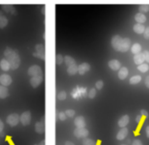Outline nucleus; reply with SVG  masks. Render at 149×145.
Returning a JSON list of instances; mask_svg holds the SVG:
<instances>
[{"mask_svg":"<svg viewBox=\"0 0 149 145\" xmlns=\"http://www.w3.org/2000/svg\"><path fill=\"white\" fill-rule=\"evenodd\" d=\"M88 130L85 127H77L74 130V135L78 139H85L88 136Z\"/></svg>","mask_w":149,"mask_h":145,"instance_id":"obj_3","label":"nucleus"},{"mask_svg":"<svg viewBox=\"0 0 149 145\" xmlns=\"http://www.w3.org/2000/svg\"><path fill=\"white\" fill-rule=\"evenodd\" d=\"M2 9L5 10L7 13H14L15 11V8L12 5H2Z\"/></svg>","mask_w":149,"mask_h":145,"instance_id":"obj_29","label":"nucleus"},{"mask_svg":"<svg viewBox=\"0 0 149 145\" xmlns=\"http://www.w3.org/2000/svg\"><path fill=\"white\" fill-rule=\"evenodd\" d=\"M121 145H125V144H121Z\"/></svg>","mask_w":149,"mask_h":145,"instance_id":"obj_48","label":"nucleus"},{"mask_svg":"<svg viewBox=\"0 0 149 145\" xmlns=\"http://www.w3.org/2000/svg\"><path fill=\"white\" fill-rule=\"evenodd\" d=\"M0 83L4 87H8L12 83V78L8 74H2L0 76Z\"/></svg>","mask_w":149,"mask_h":145,"instance_id":"obj_9","label":"nucleus"},{"mask_svg":"<svg viewBox=\"0 0 149 145\" xmlns=\"http://www.w3.org/2000/svg\"><path fill=\"white\" fill-rule=\"evenodd\" d=\"M129 74V70L126 67H123L119 69V71H118V78L121 80L125 79L127 77Z\"/></svg>","mask_w":149,"mask_h":145,"instance_id":"obj_17","label":"nucleus"},{"mask_svg":"<svg viewBox=\"0 0 149 145\" xmlns=\"http://www.w3.org/2000/svg\"><path fill=\"white\" fill-rule=\"evenodd\" d=\"M64 113H65L67 117H72L74 115V114H75V111L72 109H67Z\"/></svg>","mask_w":149,"mask_h":145,"instance_id":"obj_34","label":"nucleus"},{"mask_svg":"<svg viewBox=\"0 0 149 145\" xmlns=\"http://www.w3.org/2000/svg\"><path fill=\"white\" fill-rule=\"evenodd\" d=\"M129 122H130V117H129L127 114L123 116L121 118H120V120H118V125L120 127H125L126 126L128 125Z\"/></svg>","mask_w":149,"mask_h":145,"instance_id":"obj_16","label":"nucleus"},{"mask_svg":"<svg viewBox=\"0 0 149 145\" xmlns=\"http://www.w3.org/2000/svg\"><path fill=\"white\" fill-rule=\"evenodd\" d=\"M58 118H59V120H61V121H64V120H65L66 119H67V116H66L65 113L60 112L59 114H58Z\"/></svg>","mask_w":149,"mask_h":145,"instance_id":"obj_37","label":"nucleus"},{"mask_svg":"<svg viewBox=\"0 0 149 145\" xmlns=\"http://www.w3.org/2000/svg\"><path fill=\"white\" fill-rule=\"evenodd\" d=\"M143 55H144L145 57V60L149 64V51H145L143 53Z\"/></svg>","mask_w":149,"mask_h":145,"instance_id":"obj_38","label":"nucleus"},{"mask_svg":"<svg viewBox=\"0 0 149 145\" xmlns=\"http://www.w3.org/2000/svg\"><path fill=\"white\" fill-rule=\"evenodd\" d=\"M144 61H145V57L143 53H140V54H135V55L134 56V62L136 64L140 65V64H143Z\"/></svg>","mask_w":149,"mask_h":145,"instance_id":"obj_18","label":"nucleus"},{"mask_svg":"<svg viewBox=\"0 0 149 145\" xmlns=\"http://www.w3.org/2000/svg\"><path fill=\"white\" fill-rule=\"evenodd\" d=\"M145 84H146V87L149 89V76H146V79H145Z\"/></svg>","mask_w":149,"mask_h":145,"instance_id":"obj_41","label":"nucleus"},{"mask_svg":"<svg viewBox=\"0 0 149 145\" xmlns=\"http://www.w3.org/2000/svg\"><path fill=\"white\" fill-rule=\"evenodd\" d=\"M128 129H127V127H122V128L119 130L118 134H117L116 139L119 141L124 140V139L127 137V135H128Z\"/></svg>","mask_w":149,"mask_h":145,"instance_id":"obj_14","label":"nucleus"},{"mask_svg":"<svg viewBox=\"0 0 149 145\" xmlns=\"http://www.w3.org/2000/svg\"><path fill=\"white\" fill-rule=\"evenodd\" d=\"M144 38H146V39H149V27H147V28H146V29H145L144 31Z\"/></svg>","mask_w":149,"mask_h":145,"instance_id":"obj_39","label":"nucleus"},{"mask_svg":"<svg viewBox=\"0 0 149 145\" xmlns=\"http://www.w3.org/2000/svg\"><path fill=\"white\" fill-rule=\"evenodd\" d=\"M145 29H146V27L143 24H136L135 25H134L133 27V30H134V32H136L137 34H143L144 32Z\"/></svg>","mask_w":149,"mask_h":145,"instance_id":"obj_20","label":"nucleus"},{"mask_svg":"<svg viewBox=\"0 0 149 145\" xmlns=\"http://www.w3.org/2000/svg\"><path fill=\"white\" fill-rule=\"evenodd\" d=\"M74 125L76 126L77 127H85L86 125V123L85 118L82 116H79V117H77L76 118L74 119Z\"/></svg>","mask_w":149,"mask_h":145,"instance_id":"obj_12","label":"nucleus"},{"mask_svg":"<svg viewBox=\"0 0 149 145\" xmlns=\"http://www.w3.org/2000/svg\"><path fill=\"white\" fill-rule=\"evenodd\" d=\"M137 70H140L142 73H146L149 70V66L148 64H141L137 66Z\"/></svg>","mask_w":149,"mask_h":145,"instance_id":"obj_28","label":"nucleus"},{"mask_svg":"<svg viewBox=\"0 0 149 145\" xmlns=\"http://www.w3.org/2000/svg\"><path fill=\"white\" fill-rule=\"evenodd\" d=\"M132 145H143V144H142V142L140 141V140H138V139H136V140H134V141H133L132 144Z\"/></svg>","mask_w":149,"mask_h":145,"instance_id":"obj_40","label":"nucleus"},{"mask_svg":"<svg viewBox=\"0 0 149 145\" xmlns=\"http://www.w3.org/2000/svg\"><path fill=\"white\" fill-rule=\"evenodd\" d=\"M9 95V92L7 87L0 85V99H5Z\"/></svg>","mask_w":149,"mask_h":145,"instance_id":"obj_21","label":"nucleus"},{"mask_svg":"<svg viewBox=\"0 0 149 145\" xmlns=\"http://www.w3.org/2000/svg\"><path fill=\"white\" fill-rule=\"evenodd\" d=\"M44 118H42V122H37L35 124V131L37 133L42 134L45 132V124L43 123Z\"/></svg>","mask_w":149,"mask_h":145,"instance_id":"obj_15","label":"nucleus"},{"mask_svg":"<svg viewBox=\"0 0 149 145\" xmlns=\"http://www.w3.org/2000/svg\"><path fill=\"white\" fill-rule=\"evenodd\" d=\"M57 97H58V99L59 100H64L67 97V94H66V92L64 91H61L58 93V95H57Z\"/></svg>","mask_w":149,"mask_h":145,"instance_id":"obj_32","label":"nucleus"},{"mask_svg":"<svg viewBox=\"0 0 149 145\" xmlns=\"http://www.w3.org/2000/svg\"><path fill=\"white\" fill-rule=\"evenodd\" d=\"M90 68H91L90 64L86 62H84L83 64H80L79 66H78V72L79 73L80 75H84L86 72L89 71Z\"/></svg>","mask_w":149,"mask_h":145,"instance_id":"obj_11","label":"nucleus"},{"mask_svg":"<svg viewBox=\"0 0 149 145\" xmlns=\"http://www.w3.org/2000/svg\"><path fill=\"white\" fill-rule=\"evenodd\" d=\"M108 65L113 70H118L121 68V62L117 60H110L108 62Z\"/></svg>","mask_w":149,"mask_h":145,"instance_id":"obj_13","label":"nucleus"},{"mask_svg":"<svg viewBox=\"0 0 149 145\" xmlns=\"http://www.w3.org/2000/svg\"><path fill=\"white\" fill-rule=\"evenodd\" d=\"M96 93H97V91H96L95 89H91V90H90L89 93H88V97H89L90 98H94L96 95Z\"/></svg>","mask_w":149,"mask_h":145,"instance_id":"obj_35","label":"nucleus"},{"mask_svg":"<svg viewBox=\"0 0 149 145\" xmlns=\"http://www.w3.org/2000/svg\"><path fill=\"white\" fill-rule=\"evenodd\" d=\"M139 11L143 13H147L149 11V5H141L139 7Z\"/></svg>","mask_w":149,"mask_h":145,"instance_id":"obj_31","label":"nucleus"},{"mask_svg":"<svg viewBox=\"0 0 149 145\" xmlns=\"http://www.w3.org/2000/svg\"><path fill=\"white\" fill-rule=\"evenodd\" d=\"M4 129V123H2V121L0 120V133Z\"/></svg>","mask_w":149,"mask_h":145,"instance_id":"obj_43","label":"nucleus"},{"mask_svg":"<svg viewBox=\"0 0 149 145\" xmlns=\"http://www.w3.org/2000/svg\"><path fill=\"white\" fill-rule=\"evenodd\" d=\"M141 114L143 116H145V117H148V113L147 111L144 109L141 110Z\"/></svg>","mask_w":149,"mask_h":145,"instance_id":"obj_42","label":"nucleus"},{"mask_svg":"<svg viewBox=\"0 0 149 145\" xmlns=\"http://www.w3.org/2000/svg\"><path fill=\"white\" fill-rule=\"evenodd\" d=\"M35 145H37V144H35Z\"/></svg>","mask_w":149,"mask_h":145,"instance_id":"obj_49","label":"nucleus"},{"mask_svg":"<svg viewBox=\"0 0 149 145\" xmlns=\"http://www.w3.org/2000/svg\"><path fill=\"white\" fill-rule=\"evenodd\" d=\"M64 61L67 67H70V66L73 65V64H76V62H75V60H74L72 57L68 55L64 57Z\"/></svg>","mask_w":149,"mask_h":145,"instance_id":"obj_23","label":"nucleus"},{"mask_svg":"<svg viewBox=\"0 0 149 145\" xmlns=\"http://www.w3.org/2000/svg\"><path fill=\"white\" fill-rule=\"evenodd\" d=\"M141 79H142V78L140 76H139V75L134 76H132L130 79V84H138V83H140V81H141Z\"/></svg>","mask_w":149,"mask_h":145,"instance_id":"obj_27","label":"nucleus"},{"mask_svg":"<svg viewBox=\"0 0 149 145\" xmlns=\"http://www.w3.org/2000/svg\"><path fill=\"white\" fill-rule=\"evenodd\" d=\"M141 119H142L141 116H137V118H136V121H137V123H140V120H141Z\"/></svg>","mask_w":149,"mask_h":145,"instance_id":"obj_45","label":"nucleus"},{"mask_svg":"<svg viewBox=\"0 0 149 145\" xmlns=\"http://www.w3.org/2000/svg\"><path fill=\"white\" fill-rule=\"evenodd\" d=\"M39 145H45V141H42L40 142Z\"/></svg>","mask_w":149,"mask_h":145,"instance_id":"obj_47","label":"nucleus"},{"mask_svg":"<svg viewBox=\"0 0 149 145\" xmlns=\"http://www.w3.org/2000/svg\"><path fill=\"white\" fill-rule=\"evenodd\" d=\"M83 145H96V142L92 139L85 138L83 140Z\"/></svg>","mask_w":149,"mask_h":145,"instance_id":"obj_30","label":"nucleus"},{"mask_svg":"<svg viewBox=\"0 0 149 145\" xmlns=\"http://www.w3.org/2000/svg\"><path fill=\"white\" fill-rule=\"evenodd\" d=\"M141 50H142V47H141V46H140V44H139V43H134L131 48L132 53V54H134V55H135V54H140V51H141Z\"/></svg>","mask_w":149,"mask_h":145,"instance_id":"obj_24","label":"nucleus"},{"mask_svg":"<svg viewBox=\"0 0 149 145\" xmlns=\"http://www.w3.org/2000/svg\"><path fill=\"white\" fill-rule=\"evenodd\" d=\"M146 135H147V137L149 138V125L147 126V127H146Z\"/></svg>","mask_w":149,"mask_h":145,"instance_id":"obj_44","label":"nucleus"},{"mask_svg":"<svg viewBox=\"0 0 149 145\" xmlns=\"http://www.w3.org/2000/svg\"><path fill=\"white\" fill-rule=\"evenodd\" d=\"M67 71L70 75H74L78 73V66H77V64H73V65L70 66L67 68Z\"/></svg>","mask_w":149,"mask_h":145,"instance_id":"obj_25","label":"nucleus"},{"mask_svg":"<svg viewBox=\"0 0 149 145\" xmlns=\"http://www.w3.org/2000/svg\"><path fill=\"white\" fill-rule=\"evenodd\" d=\"M134 19L137 21L138 24H143V23H145L146 21V16L143 13H138L135 15L134 16Z\"/></svg>","mask_w":149,"mask_h":145,"instance_id":"obj_19","label":"nucleus"},{"mask_svg":"<svg viewBox=\"0 0 149 145\" xmlns=\"http://www.w3.org/2000/svg\"><path fill=\"white\" fill-rule=\"evenodd\" d=\"M103 86H104V83H103V81H101V80L97 81V83H96V87H97V89H98V90H101L103 87Z\"/></svg>","mask_w":149,"mask_h":145,"instance_id":"obj_36","label":"nucleus"},{"mask_svg":"<svg viewBox=\"0 0 149 145\" xmlns=\"http://www.w3.org/2000/svg\"><path fill=\"white\" fill-rule=\"evenodd\" d=\"M43 81V76H39L31 77L30 79V84L31 87L34 88H37Z\"/></svg>","mask_w":149,"mask_h":145,"instance_id":"obj_10","label":"nucleus"},{"mask_svg":"<svg viewBox=\"0 0 149 145\" xmlns=\"http://www.w3.org/2000/svg\"><path fill=\"white\" fill-rule=\"evenodd\" d=\"M36 53L33 55L39 57L41 60H45V48L42 44H37L35 47Z\"/></svg>","mask_w":149,"mask_h":145,"instance_id":"obj_8","label":"nucleus"},{"mask_svg":"<svg viewBox=\"0 0 149 145\" xmlns=\"http://www.w3.org/2000/svg\"><path fill=\"white\" fill-rule=\"evenodd\" d=\"M65 145H74L72 142L71 141H66L65 142Z\"/></svg>","mask_w":149,"mask_h":145,"instance_id":"obj_46","label":"nucleus"},{"mask_svg":"<svg viewBox=\"0 0 149 145\" xmlns=\"http://www.w3.org/2000/svg\"><path fill=\"white\" fill-rule=\"evenodd\" d=\"M31 120V112L29 111H25L23 113L20 117V121H21V124L24 126L29 125L30 124V122Z\"/></svg>","mask_w":149,"mask_h":145,"instance_id":"obj_5","label":"nucleus"},{"mask_svg":"<svg viewBox=\"0 0 149 145\" xmlns=\"http://www.w3.org/2000/svg\"><path fill=\"white\" fill-rule=\"evenodd\" d=\"M0 67L4 71H8V70H9L10 69V63L8 62V60L3 59V60H2L1 62H0Z\"/></svg>","mask_w":149,"mask_h":145,"instance_id":"obj_22","label":"nucleus"},{"mask_svg":"<svg viewBox=\"0 0 149 145\" xmlns=\"http://www.w3.org/2000/svg\"><path fill=\"white\" fill-rule=\"evenodd\" d=\"M4 54L6 57L7 60L10 63V68L12 70H16L20 66V64H21V58H20L18 53L13 50L12 48L8 47L5 49Z\"/></svg>","mask_w":149,"mask_h":145,"instance_id":"obj_1","label":"nucleus"},{"mask_svg":"<svg viewBox=\"0 0 149 145\" xmlns=\"http://www.w3.org/2000/svg\"><path fill=\"white\" fill-rule=\"evenodd\" d=\"M8 20L5 15H0V29H3L8 25Z\"/></svg>","mask_w":149,"mask_h":145,"instance_id":"obj_26","label":"nucleus"},{"mask_svg":"<svg viewBox=\"0 0 149 145\" xmlns=\"http://www.w3.org/2000/svg\"><path fill=\"white\" fill-rule=\"evenodd\" d=\"M28 74L31 77L42 76V70L40 66L32 65L29 68Z\"/></svg>","mask_w":149,"mask_h":145,"instance_id":"obj_2","label":"nucleus"},{"mask_svg":"<svg viewBox=\"0 0 149 145\" xmlns=\"http://www.w3.org/2000/svg\"><path fill=\"white\" fill-rule=\"evenodd\" d=\"M20 121V116L18 114H10L8 117H7V123L8 125L10 126H15L18 124Z\"/></svg>","mask_w":149,"mask_h":145,"instance_id":"obj_4","label":"nucleus"},{"mask_svg":"<svg viewBox=\"0 0 149 145\" xmlns=\"http://www.w3.org/2000/svg\"><path fill=\"white\" fill-rule=\"evenodd\" d=\"M63 61H64V58H63V57L61 54L56 55V62L57 64L60 65L63 62Z\"/></svg>","mask_w":149,"mask_h":145,"instance_id":"obj_33","label":"nucleus"},{"mask_svg":"<svg viewBox=\"0 0 149 145\" xmlns=\"http://www.w3.org/2000/svg\"><path fill=\"white\" fill-rule=\"evenodd\" d=\"M130 46H131V40H130V38H124V39L122 40V41H121V45H120L118 51L122 53L127 52V51L130 49Z\"/></svg>","mask_w":149,"mask_h":145,"instance_id":"obj_6","label":"nucleus"},{"mask_svg":"<svg viewBox=\"0 0 149 145\" xmlns=\"http://www.w3.org/2000/svg\"><path fill=\"white\" fill-rule=\"evenodd\" d=\"M122 40L123 38L120 35H118V34L114 35L111 39V45L113 46V48L115 50H116V51H118Z\"/></svg>","mask_w":149,"mask_h":145,"instance_id":"obj_7","label":"nucleus"}]
</instances>
